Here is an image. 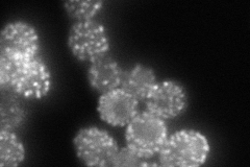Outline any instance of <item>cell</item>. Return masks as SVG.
<instances>
[{
	"instance_id": "1",
	"label": "cell",
	"mask_w": 250,
	"mask_h": 167,
	"mask_svg": "<svg viewBox=\"0 0 250 167\" xmlns=\"http://www.w3.org/2000/svg\"><path fill=\"white\" fill-rule=\"evenodd\" d=\"M209 143L205 135L194 130H181L167 138L159 154L163 166H199L207 161Z\"/></svg>"
},
{
	"instance_id": "7",
	"label": "cell",
	"mask_w": 250,
	"mask_h": 167,
	"mask_svg": "<svg viewBox=\"0 0 250 167\" xmlns=\"http://www.w3.org/2000/svg\"><path fill=\"white\" fill-rule=\"evenodd\" d=\"M188 96L184 87L173 81L156 83L146 99V111L163 120L175 118L187 108Z\"/></svg>"
},
{
	"instance_id": "3",
	"label": "cell",
	"mask_w": 250,
	"mask_h": 167,
	"mask_svg": "<svg viewBox=\"0 0 250 167\" xmlns=\"http://www.w3.org/2000/svg\"><path fill=\"white\" fill-rule=\"evenodd\" d=\"M73 144L80 160L88 166H111L119 147L106 131L95 126L77 132Z\"/></svg>"
},
{
	"instance_id": "12",
	"label": "cell",
	"mask_w": 250,
	"mask_h": 167,
	"mask_svg": "<svg viewBox=\"0 0 250 167\" xmlns=\"http://www.w3.org/2000/svg\"><path fill=\"white\" fill-rule=\"evenodd\" d=\"M25 157L22 141L15 132L0 131V165L18 166Z\"/></svg>"
},
{
	"instance_id": "5",
	"label": "cell",
	"mask_w": 250,
	"mask_h": 167,
	"mask_svg": "<svg viewBox=\"0 0 250 167\" xmlns=\"http://www.w3.org/2000/svg\"><path fill=\"white\" fill-rule=\"evenodd\" d=\"M9 88L23 98H43L49 93L51 88L50 71L39 58L20 64H14L10 75Z\"/></svg>"
},
{
	"instance_id": "8",
	"label": "cell",
	"mask_w": 250,
	"mask_h": 167,
	"mask_svg": "<svg viewBox=\"0 0 250 167\" xmlns=\"http://www.w3.org/2000/svg\"><path fill=\"white\" fill-rule=\"evenodd\" d=\"M139 101L121 88L101 94L97 111L104 121L113 126L127 125L139 113Z\"/></svg>"
},
{
	"instance_id": "14",
	"label": "cell",
	"mask_w": 250,
	"mask_h": 167,
	"mask_svg": "<svg viewBox=\"0 0 250 167\" xmlns=\"http://www.w3.org/2000/svg\"><path fill=\"white\" fill-rule=\"evenodd\" d=\"M149 165L143 158L137 155L134 150L130 149L128 146L123 147L118 150V153L115 156L113 166H145Z\"/></svg>"
},
{
	"instance_id": "13",
	"label": "cell",
	"mask_w": 250,
	"mask_h": 167,
	"mask_svg": "<svg viewBox=\"0 0 250 167\" xmlns=\"http://www.w3.org/2000/svg\"><path fill=\"white\" fill-rule=\"evenodd\" d=\"M103 1L98 0H73L64 3L68 16L75 22L93 20L94 16L103 7Z\"/></svg>"
},
{
	"instance_id": "11",
	"label": "cell",
	"mask_w": 250,
	"mask_h": 167,
	"mask_svg": "<svg viewBox=\"0 0 250 167\" xmlns=\"http://www.w3.org/2000/svg\"><path fill=\"white\" fill-rule=\"evenodd\" d=\"M0 102V131L15 132L26 121L27 111L21 101V96L13 89H1Z\"/></svg>"
},
{
	"instance_id": "4",
	"label": "cell",
	"mask_w": 250,
	"mask_h": 167,
	"mask_svg": "<svg viewBox=\"0 0 250 167\" xmlns=\"http://www.w3.org/2000/svg\"><path fill=\"white\" fill-rule=\"evenodd\" d=\"M68 46L78 61L92 63L107 54L109 42L103 24L90 20L74 23L69 30Z\"/></svg>"
},
{
	"instance_id": "2",
	"label": "cell",
	"mask_w": 250,
	"mask_h": 167,
	"mask_svg": "<svg viewBox=\"0 0 250 167\" xmlns=\"http://www.w3.org/2000/svg\"><path fill=\"white\" fill-rule=\"evenodd\" d=\"M126 126L125 139L130 149L146 161L159 156L168 138L165 120L144 111L138 113Z\"/></svg>"
},
{
	"instance_id": "10",
	"label": "cell",
	"mask_w": 250,
	"mask_h": 167,
	"mask_svg": "<svg viewBox=\"0 0 250 167\" xmlns=\"http://www.w3.org/2000/svg\"><path fill=\"white\" fill-rule=\"evenodd\" d=\"M155 85V73L149 67L137 64L130 69L123 70L120 88L138 101L146 100Z\"/></svg>"
},
{
	"instance_id": "9",
	"label": "cell",
	"mask_w": 250,
	"mask_h": 167,
	"mask_svg": "<svg viewBox=\"0 0 250 167\" xmlns=\"http://www.w3.org/2000/svg\"><path fill=\"white\" fill-rule=\"evenodd\" d=\"M123 70L115 59L105 54L90 63L88 79L94 90L101 94L119 88Z\"/></svg>"
},
{
	"instance_id": "6",
	"label": "cell",
	"mask_w": 250,
	"mask_h": 167,
	"mask_svg": "<svg viewBox=\"0 0 250 167\" xmlns=\"http://www.w3.org/2000/svg\"><path fill=\"white\" fill-rule=\"evenodd\" d=\"M39 36L35 27L22 21L6 24L0 37V57L20 64L37 58Z\"/></svg>"
}]
</instances>
